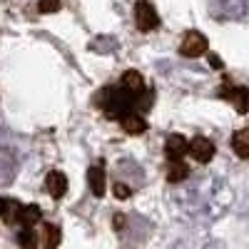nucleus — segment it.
<instances>
[{"mask_svg":"<svg viewBox=\"0 0 249 249\" xmlns=\"http://www.w3.org/2000/svg\"><path fill=\"white\" fill-rule=\"evenodd\" d=\"M175 204L184 219L195 224H207L219 219L232 204V187L222 177L204 175L187 182L175 195Z\"/></svg>","mask_w":249,"mask_h":249,"instance_id":"nucleus-1","label":"nucleus"},{"mask_svg":"<svg viewBox=\"0 0 249 249\" xmlns=\"http://www.w3.org/2000/svg\"><path fill=\"white\" fill-rule=\"evenodd\" d=\"M20 170V152L13 137L0 132V187H8Z\"/></svg>","mask_w":249,"mask_h":249,"instance_id":"nucleus-2","label":"nucleus"},{"mask_svg":"<svg viewBox=\"0 0 249 249\" xmlns=\"http://www.w3.org/2000/svg\"><path fill=\"white\" fill-rule=\"evenodd\" d=\"M210 8L219 20H244L249 15V0H210Z\"/></svg>","mask_w":249,"mask_h":249,"instance_id":"nucleus-3","label":"nucleus"},{"mask_svg":"<svg viewBox=\"0 0 249 249\" xmlns=\"http://www.w3.org/2000/svg\"><path fill=\"white\" fill-rule=\"evenodd\" d=\"M207 48H210V43H207V37L197 30L192 33H187L182 37V43H179V55L182 57H199L207 53Z\"/></svg>","mask_w":249,"mask_h":249,"instance_id":"nucleus-4","label":"nucleus"},{"mask_svg":"<svg viewBox=\"0 0 249 249\" xmlns=\"http://www.w3.org/2000/svg\"><path fill=\"white\" fill-rule=\"evenodd\" d=\"M135 23L140 30H155L160 25V18H157V10L152 8V3H147V0H137L135 5Z\"/></svg>","mask_w":249,"mask_h":249,"instance_id":"nucleus-5","label":"nucleus"},{"mask_svg":"<svg viewBox=\"0 0 249 249\" xmlns=\"http://www.w3.org/2000/svg\"><path fill=\"white\" fill-rule=\"evenodd\" d=\"M187 155H192V160L195 162H199V164H207V162H212V157H214V144H212V140L210 137H195L192 142H190V150H187Z\"/></svg>","mask_w":249,"mask_h":249,"instance_id":"nucleus-6","label":"nucleus"},{"mask_svg":"<svg viewBox=\"0 0 249 249\" xmlns=\"http://www.w3.org/2000/svg\"><path fill=\"white\" fill-rule=\"evenodd\" d=\"M224 97L232 102L239 115L249 112V88H230V90H224Z\"/></svg>","mask_w":249,"mask_h":249,"instance_id":"nucleus-7","label":"nucleus"},{"mask_svg":"<svg viewBox=\"0 0 249 249\" xmlns=\"http://www.w3.org/2000/svg\"><path fill=\"white\" fill-rule=\"evenodd\" d=\"M187 150H190V142H187L182 135H170L167 142H164V152H167L170 162L172 160H182L187 155Z\"/></svg>","mask_w":249,"mask_h":249,"instance_id":"nucleus-8","label":"nucleus"},{"mask_svg":"<svg viewBox=\"0 0 249 249\" xmlns=\"http://www.w3.org/2000/svg\"><path fill=\"white\" fill-rule=\"evenodd\" d=\"M88 182H90V190L95 197H105V190H107V177H105V170L95 164V167L88 170Z\"/></svg>","mask_w":249,"mask_h":249,"instance_id":"nucleus-9","label":"nucleus"},{"mask_svg":"<svg viewBox=\"0 0 249 249\" xmlns=\"http://www.w3.org/2000/svg\"><path fill=\"white\" fill-rule=\"evenodd\" d=\"M45 187H48V192H50L55 199H60V197H65V192H68V177L55 170V172H50V175L45 177Z\"/></svg>","mask_w":249,"mask_h":249,"instance_id":"nucleus-10","label":"nucleus"},{"mask_svg":"<svg viewBox=\"0 0 249 249\" xmlns=\"http://www.w3.org/2000/svg\"><path fill=\"white\" fill-rule=\"evenodd\" d=\"M20 212H23V204H20V202L0 197V217H3L8 224H15V222H20Z\"/></svg>","mask_w":249,"mask_h":249,"instance_id":"nucleus-11","label":"nucleus"},{"mask_svg":"<svg viewBox=\"0 0 249 249\" xmlns=\"http://www.w3.org/2000/svg\"><path fill=\"white\" fill-rule=\"evenodd\" d=\"M120 124L127 135H140V132H144V127H147V122H144V117L140 112H127L120 120Z\"/></svg>","mask_w":249,"mask_h":249,"instance_id":"nucleus-12","label":"nucleus"},{"mask_svg":"<svg viewBox=\"0 0 249 249\" xmlns=\"http://www.w3.org/2000/svg\"><path fill=\"white\" fill-rule=\"evenodd\" d=\"M187 177H190V167H187L182 160H172V162H170V170H167V179H170L172 184H179V182H184Z\"/></svg>","mask_w":249,"mask_h":249,"instance_id":"nucleus-13","label":"nucleus"},{"mask_svg":"<svg viewBox=\"0 0 249 249\" xmlns=\"http://www.w3.org/2000/svg\"><path fill=\"white\" fill-rule=\"evenodd\" d=\"M232 150H234L242 160H249V130L234 132V137H232Z\"/></svg>","mask_w":249,"mask_h":249,"instance_id":"nucleus-14","label":"nucleus"},{"mask_svg":"<svg viewBox=\"0 0 249 249\" xmlns=\"http://www.w3.org/2000/svg\"><path fill=\"white\" fill-rule=\"evenodd\" d=\"M57 244H60V227L43 224V247L45 249H55Z\"/></svg>","mask_w":249,"mask_h":249,"instance_id":"nucleus-15","label":"nucleus"},{"mask_svg":"<svg viewBox=\"0 0 249 249\" xmlns=\"http://www.w3.org/2000/svg\"><path fill=\"white\" fill-rule=\"evenodd\" d=\"M35 222H40V207H37V204H28V207H23V212H20V222H18V224L33 227Z\"/></svg>","mask_w":249,"mask_h":249,"instance_id":"nucleus-16","label":"nucleus"},{"mask_svg":"<svg viewBox=\"0 0 249 249\" xmlns=\"http://www.w3.org/2000/svg\"><path fill=\"white\" fill-rule=\"evenodd\" d=\"M18 244L23 249H37V234L33 232V227H23L18 232Z\"/></svg>","mask_w":249,"mask_h":249,"instance_id":"nucleus-17","label":"nucleus"},{"mask_svg":"<svg viewBox=\"0 0 249 249\" xmlns=\"http://www.w3.org/2000/svg\"><path fill=\"white\" fill-rule=\"evenodd\" d=\"M170 249H214L212 242H202V239H179Z\"/></svg>","mask_w":249,"mask_h":249,"instance_id":"nucleus-18","label":"nucleus"},{"mask_svg":"<svg viewBox=\"0 0 249 249\" xmlns=\"http://www.w3.org/2000/svg\"><path fill=\"white\" fill-rule=\"evenodd\" d=\"M40 13H55L60 8V0H40Z\"/></svg>","mask_w":249,"mask_h":249,"instance_id":"nucleus-19","label":"nucleus"},{"mask_svg":"<svg viewBox=\"0 0 249 249\" xmlns=\"http://www.w3.org/2000/svg\"><path fill=\"white\" fill-rule=\"evenodd\" d=\"M112 190H115V195H117L120 199H124V197H130V195H132V187L122 184V182H115V187H112Z\"/></svg>","mask_w":249,"mask_h":249,"instance_id":"nucleus-20","label":"nucleus"}]
</instances>
